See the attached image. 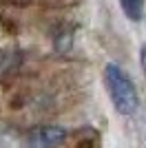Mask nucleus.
Segmentation results:
<instances>
[{"label": "nucleus", "mask_w": 146, "mask_h": 148, "mask_svg": "<svg viewBox=\"0 0 146 148\" xmlns=\"http://www.w3.org/2000/svg\"><path fill=\"white\" fill-rule=\"evenodd\" d=\"M104 82H106V91H109V97L115 106V111L120 115H135L140 108V95H137L133 80L117 64H106Z\"/></svg>", "instance_id": "nucleus-1"}, {"label": "nucleus", "mask_w": 146, "mask_h": 148, "mask_svg": "<svg viewBox=\"0 0 146 148\" xmlns=\"http://www.w3.org/2000/svg\"><path fill=\"white\" fill-rule=\"evenodd\" d=\"M67 137L62 126H40L27 137V148H58Z\"/></svg>", "instance_id": "nucleus-2"}, {"label": "nucleus", "mask_w": 146, "mask_h": 148, "mask_svg": "<svg viewBox=\"0 0 146 148\" xmlns=\"http://www.w3.org/2000/svg\"><path fill=\"white\" fill-rule=\"evenodd\" d=\"M120 7L124 16L133 22H140L144 18V0H120Z\"/></svg>", "instance_id": "nucleus-3"}, {"label": "nucleus", "mask_w": 146, "mask_h": 148, "mask_svg": "<svg viewBox=\"0 0 146 148\" xmlns=\"http://www.w3.org/2000/svg\"><path fill=\"white\" fill-rule=\"evenodd\" d=\"M140 64H142V71L146 73V44H142L140 49Z\"/></svg>", "instance_id": "nucleus-4"}]
</instances>
